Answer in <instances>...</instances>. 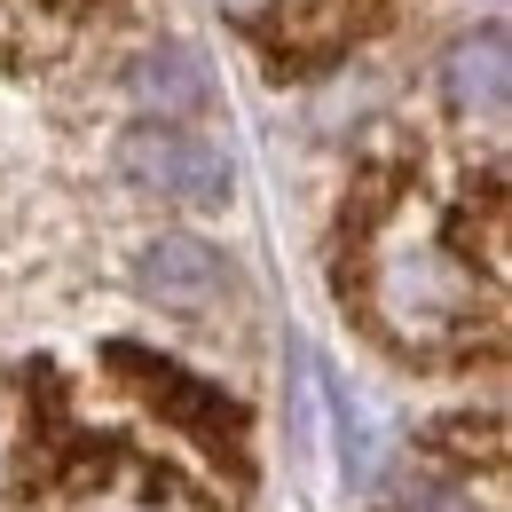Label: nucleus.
<instances>
[{
	"label": "nucleus",
	"instance_id": "obj_1",
	"mask_svg": "<svg viewBox=\"0 0 512 512\" xmlns=\"http://www.w3.org/2000/svg\"><path fill=\"white\" fill-rule=\"evenodd\" d=\"M371 300H379V323L410 347H434L449 331H465V316H473V268L426 237V213L410 197L371 237Z\"/></svg>",
	"mask_w": 512,
	"mask_h": 512
},
{
	"label": "nucleus",
	"instance_id": "obj_2",
	"mask_svg": "<svg viewBox=\"0 0 512 512\" xmlns=\"http://www.w3.org/2000/svg\"><path fill=\"white\" fill-rule=\"evenodd\" d=\"M119 166H127L142 190L182 197V205H229V166L213 142H197L190 127L174 119H142V127L119 142Z\"/></svg>",
	"mask_w": 512,
	"mask_h": 512
},
{
	"label": "nucleus",
	"instance_id": "obj_3",
	"mask_svg": "<svg viewBox=\"0 0 512 512\" xmlns=\"http://www.w3.org/2000/svg\"><path fill=\"white\" fill-rule=\"evenodd\" d=\"M371 8L379 0H221V16H237L245 32H260L292 64H316L339 40H355L371 24Z\"/></svg>",
	"mask_w": 512,
	"mask_h": 512
},
{
	"label": "nucleus",
	"instance_id": "obj_4",
	"mask_svg": "<svg viewBox=\"0 0 512 512\" xmlns=\"http://www.w3.org/2000/svg\"><path fill=\"white\" fill-rule=\"evenodd\" d=\"M134 284H142V300H158V308H174V316H197L213 292H221V260L205 253L197 237H158L142 268H134Z\"/></svg>",
	"mask_w": 512,
	"mask_h": 512
},
{
	"label": "nucleus",
	"instance_id": "obj_5",
	"mask_svg": "<svg viewBox=\"0 0 512 512\" xmlns=\"http://www.w3.org/2000/svg\"><path fill=\"white\" fill-rule=\"evenodd\" d=\"M134 103H158V119H174V111H205V103H213V71H205L197 48L158 40V48L134 64Z\"/></svg>",
	"mask_w": 512,
	"mask_h": 512
},
{
	"label": "nucleus",
	"instance_id": "obj_6",
	"mask_svg": "<svg viewBox=\"0 0 512 512\" xmlns=\"http://www.w3.org/2000/svg\"><path fill=\"white\" fill-rule=\"evenodd\" d=\"M449 103L457 111H505V32H481V40H457V56H449Z\"/></svg>",
	"mask_w": 512,
	"mask_h": 512
},
{
	"label": "nucleus",
	"instance_id": "obj_7",
	"mask_svg": "<svg viewBox=\"0 0 512 512\" xmlns=\"http://www.w3.org/2000/svg\"><path fill=\"white\" fill-rule=\"evenodd\" d=\"M402 512H473V497H465V489H434V481H426V489H410V497H402Z\"/></svg>",
	"mask_w": 512,
	"mask_h": 512
}]
</instances>
